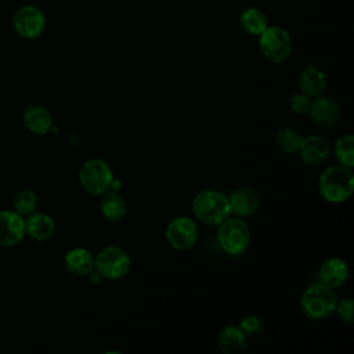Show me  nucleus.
Returning <instances> with one entry per match:
<instances>
[{
  "instance_id": "nucleus-1",
  "label": "nucleus",
  "mask_w": 354,
  "mask_h": 354,
  "mask_svg": "<svg viewBox=\"0 0 354 354\" xmlns=\"http://www.w3.org/2000/svg\"><path fill=\"white\" fill-rule=\"evenodd\" d=\"M318 191L329 203H343L354 192V173L340 163L328 166L318 177Z\"/></svg>"
},
{
  "instance_id": "nucleus-2",
  "label": "nucleus",
  "mask_w": 354,
  "mask_h": 354,
  "mask_svg": "<svg viewBox=\"0 0 354 354\" xmlns=\"http://www.w3.org/2000/svg\"><path fill=\"white\" fill-rule=\"evenodd\" d=\"M191 206L195 218L210 227H217L231 214L228 196L216 189H202L196 192Z\"/></svg>"
},
{
  "instance_id": "nucleus-3",
  "label": "nucleus",
  "mask_w": 354,
  "mask_h": 354,
  "mask_svg": "<svg viewBox=\"0 0 354 354\" xmlns=\"http://www.w3.org/2000/svg\"><path fill=\"white\" fill-rule=\"evenodd\" d=\"M336 301L337 295L333 288H329L322 282H315L303 290L300 296V308L307 318L321 321L335 311Z\"/></svg>"
},
{
  "instance_id": "nucleus-4",
  "label": "nucleus",
  "mask_w": 354,
  "mask_h": 354,
  "mask_svg": "<svg viewBox=\"0 0 354 354\" xmlns=\"http://www.w3.org/2000/svg\"><path fill=\"white\" fill-rule=\"evenodd\" d=\"M217 241L221 249L232 256L242 254L250 245L249 225L241 217H227L217 225Z\"/></svg>"
},
{
  "instance_id": "nucleus-5",
  "label": "nucleus",
  "mask_w": 354,
  "mask_h": 354,
  "mask_svg": "<svg viewBox=\"0 0 354 354\" xmlns=\"http://www.w3.org/2000/svg\"><path fill=\"white\" fill-rule=\"evenodd\" d=\"M259 50L267 61L272 64H282L292 54V37L282 26L268 25L259 35Z\"/></svg>"
},
{
  "instance_id": "nucleus-6",
  "label": "nucleus",
  "mask_w": 354,
  "mask_h": 354,
  "mask_svg": "<svg viewBox=\"0 0 354 354\" xmlns=\"http://www.w3.org/2000/svg\"><path fill=\"white\" fill-rule=\"evenodd\" d=\"M77 177L82 188L91 195H102L111 189L115 180L111 166L100 158H91L83 162Z\"/></svg>"
},
{
  "instance_id": "nucleus-7",
  "label": "nucleus",
  "mask_w": 354,
  "mask_h": 354,
  "mask_svg": "<svg viewBox=\"0 0 354 354\" xmlns=\"http://www.w3.org/2000/svg\"><path fill=\"white\" fill-rule=\"evenodd\" d=\"M130 267L131 259L120 246H106L94 256V268L104 279H122L127 275Z\"/></svg>"
},
{
  "instance_id": "nucleus-8",
  "label": "nucleus",
  "mask_w": 354,
  "mask_h": 354,
  "mask_svg": "<svg viewBox=\"0 0 354 354\" xmlns=\"http://www.w3.org/2000/svg\"><path fill=\"white\" fill-rule=\"evenodd\" d=\"M165 238L167 243L176 250L191 249L199 239L198 224L191 217L177 216L167 223Z\"/></svg>"
},
{
  "instance_id": "nucleus-9",
  "label": "nucleus",
  "mask_w": 354,
  "mask_h": 354,
  "mask_svg": "<svg viewBox=\"0 0 354 354\" xmlns=\"http://www.w3.org/2000/svg\"><path fill=\"white\" fill-rule=\"evenodd\" d=\"M47 19L44 12L33 6L25 4L21 6L12 17V28L14 30L24 39L33 40L40 37L46 30Z\"/></svg>"
},
{
  "instance_id": "nucleus-10",
  "label": "nucleus",
  "mask_w": 354,
  "mask_h": 354,
  "mask_svg": "<svg viewBox=\"0 0 354 354\" xmlns=\"http://www.w3.org/2000/svg\"><path fill=\"white\" fill-rule=\"evenodd\" d=\"M307 115H310V119L317 127L332 129L337 124L342 111L333 98L321 94L311 100V106Z\"/></svg>"
},
{
  "instance_id": "nucleus-11",
  "label": "nucleus",
  "mask_w": 354,
  "mask_h": 354,
  "mask_svg": "<svg viewBox=\"0 0 354 354\" xmlns=\"http://www.w3.org/2000/svg\"><path fill=\"white\" fill-rule=\"evenodd\" d=\"M25 235V218L14 210H0V246H15Z\"/></svg>"
},
{
  "instance_id": "nucleus-12",
  "label": "nucleus",
  "mask_w": 354,
  "mask_h": 354,
  "mask_svg": "<svg viewBox=\"0 0 354 354\" xmlns=\"http://www.w3.org/2000/svg\"><path fill=\"white\" fill-rule=\"evenodd\" d=\"M297 152L304 163L317 166L328 160V158L332 153V148L326 137L321 134H311V136L303 137L301 145Z\"/></svg>"
},
{
  "instance_id": "nucleus-13",
  "label": "nucleus",
  "mask_w": 354,
  "mask_h": 354,
  "mask_svg": "<svg viewBox=\"0 0 354 354\" xmlns=\"http://www.w3.org/2000/svg\"><path fill=\"white\" fill-rule=\"evenodd\" d=\"M230 209L238 217H250L257 213L260 207V196L259 194L248 187H239L234 189L230 196Z\"/></svg>"
},
{
  "instance_id": "nucleus-14",
  "label": "nucleus",
  "mask_w": 354,
  "mask_h": 354,
  "mask_svg": "<svg viewBox=\"0 0 354 354\" xmlns=\"http://www.w3.org/2000/svg\"><path fill=\"white\" fill-rule=\"evenodd\" d=\"M326 84L328 80L325 72L315 65H308L303 68L297 77V86L300 93L306 94L310 98L321 95L326 88Z\"/></svg>"
},
{
  "instance_id": "nucleus-15",
  "label": "nucleus",
  "mask_w": 354,
  "mask_h": 354,
  "mask_svg": "<svg viewBox=\"0 0 354 354\" xmlns=\"http://www.w3.org/2000/svg\"><path fill=\"white\" fill-rule=\"evenodd\" d=\"M24 124L29 131L37 136H46L53 129V116L50 111L41 105H29L22 115Z\"/></svg>"
},
{
  "instance_id": "nucleus-16",
  "label": "nucleus",
  "mask_w": 354,
  "mask_h": 354,
  "mask_svg": "<svg viewBox=\"0 0 354 354\" xmlns=\"http://www.w3.org/2000/svg\"><path fill=\"white\" fill-rule=\"evenodd\" d=\"M66 271L75 277H86L94 270V256L86 248H73L64 257Z\"/></svg>"
},
{
  "instance_id": "nucleus-17",
  "label": "nucleus",
  "mask_w": 354,
  "mask_h": 354,
  "mask_svg": "<svg viewBox=\"0 0 354 354\" xmlns=\"http://www.w3.org/2000/svg\"><path fill=\"white\" fill-rule=\"evenodd\" d=\"M348 278L347 263L339 257L326 259L319 268V282L329 288H340Z\"/></svg>"
},
{
  "instance_id": "nucleus-18",
  "label": "nucleus",
  "mask_w": 354,
  "mask_h": 354,
  "mask_svg": "<svg viewBox=\"0 0 354 354\" xmlns=\"http://www.w3.org/2000/svg\"><path fill=\"white\" fill-rule=\"evenodd\" d=\"M25 231H26V235L30 236L32 239L43 242L50 239L54 235L55 223L48 214L33 212L25 218Z\"/></svg>"
},
{
  "instance_id": "nucleus-19",
  "label": "nucleus",
  "mask_w": 354,
  "mask_h": 354,
  "mask_svg": "<svg viewBox=\"0 0 354 354\" xmlns=\"http://www.w3.org/2000/svg\"><path fill=\"white\" fill-rule=\"evenodd\" d=\"M246 335L238 325H228L217 335V347L223 354H235L246 348Z\"/></svg>"
},
{
  "instance_id": "nucleus-20",
  "label": "nucleus",
  "mask_w": 354,
  "mask_h": 354,
  "mask_svg": "<svg viewBox=\"0 0 354 354\" xmlns=\"http://www.w3.org/2000/svg\"><path fill=\"white\" fill-rule=\"evenodd\" d=\"M100 210L104 218L111 223H118L124 218L127 213V205L118 191L108 189L102 194V198L100 201Z\"/></svg>"
},
{
  "instance_id": "nucleus-21",
  "label": "nucleus",
  "mask_w": 354,
  "mask_h": 354,
  "mask_svg": "<svg viewBox=\"0 0 354 354\" xmlns=\"http://www.w3.org/2000/svg\"><path fill=\"white\" fill-rule=\"evenodd\" d=\"M239 24L246 33L259 36L268 26V19L261 10L256 7H248L241 12Z\"/></svg>"
},
{
  "instance_id": "nucleus-22",
  "label": "nucleus",
  "mask_w": 354,
  "mask_h": 354,
  "mask_svg": "<svg viewBox=\"0 0 354 354\" xmlns=\"http://www.w3.org/2000/svg\"><path fill=\"white\" fill-rule=\"evenodd\" d=\"M303 137L300 133L290 127V126H282L275 131L274 142L279 151L283 153H296L301 145Z\"/></svg>"
},
{
  "instance_id": "nucleus-23",
  "label": "nucleus",
  "mask_w": 354,
  "mask_h": 354,
  "mask_svg": "<svg viewBox=\"0 0 354 354\" xmlns=\"http://www.w3.org/2000/svg\"><path fill=\"white\" fill-rule=\"evenodd\" d=\"M333 153L337 162L343 166H354V137L351 134H344L337 138L333 147Z\"/></svg>"
},
{
  "instance_id": "nucleus-24",
  "label": "nucleus",
  "mask_w": 354,
  "mask_h": 354,
  "mask_svg": "<svg viewBox=\"0 0 354 354\" xmlns=\"http://www.w3.org/2000/svg\"><path fill=\"white\" fill-rule=\"evenodd\" d=\"M37 206H39V199L32 189L19 191L12 199V210L21 214L22 217L24 216L26 217L33 212H36Z\"/></svg>"
},
{
  "instance_id": "nucleus-25",
  "label": "nucleus",
  "mask_w": 354,
  "mask_h": 354,
  "mask_svg": "<svg viewBox=\"0 0 354 354\" xmlns=\"http://www.w3.org/2000/svg\"><path fill=\"white\" fill-rule=\"evenodd\" d=\"M238 326L246 335V337H253L261 333L264 324L257 315H246L239 321Z\"/></svg>"
},
{
  "instance_id": "nucleus-26",
  "label": "nucleus",
  "mask_w": 354,
  "mask_h": 354,
  "mask_svg": "<svg viewBox=\"0 0 354 354\" xmlns=\"http://www.w3.org/2000/svg\"><path fill=\"white\" fill-rule=\"evenodd\" d=\"M335 311L339 318L346 324H353V314H354V300L351 297L337 299Z\"/></svg>"
},
{
  "instance_id": "nucleus-27",
  "label": "nucleus",
  "mask_w": 354,
  "mask_h": 354,
  "mask_svg": "<svg viewBox=\"0 0 354 354\" xmlns=\"http://www.w3.org/2000/svg\"><path fill=\"white\" fill-rule=\"evenodd\" d=\"M311 100L310 97H307L306 94L303 93H296L290 97L289 100V108L293 113H297V115H306L310 111V106H311Z\"/></svg>"
}]
</instances>
